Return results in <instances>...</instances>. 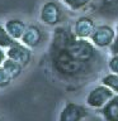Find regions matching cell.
I'll use <instances>...</instances> for the list:
<instances>
[{"label": "cell", "mask_w": 118, "mask_h": 121, "mask_svg": "<svg viewBox=\"0 0 118 121\" xmlns=\"http://www.w3.org/2000/svg\"><path fill=\"white\" fill-rule=\"evenodd\" d=\"M109 53L112 56H118V35L114 38V40L112 42V44L109 45Z\"/></svg>", "instance_id": "18"}, {"label": "cell", "mask_w": 118, "mask_h": 121, "mask_svg": "<svg viewBox=\"0 0 118 121\" xmlns=\"http://www.w3.org/2000/svg\"><path fill=\"white\" fill-rule=\"evenodd\" d=\"M97 1H100V9L103 13L109 14L110 11L118 13V0H97Z\"/></svg>", "instance_id": "15"}, {"label": "cell", "mask_w": 118, "mask_h": 121, "mask_svg": "<svg viewBox=\"0 0 118 121\" xmlns=\"http://www.w3.org/2000/svg\"><path fill=\"white\" fill-rule=\"evenodd\" d=\"M116 37H117L116 29L112 28L110 25L102 24L95 28V30L90 37V42L99 49L109 48V45L112 44V42L114 40Z\"/></svg>", "instance_id": "2"}, {"label": "cell", "mask_w": 118, "mask_h": 121, "mask_svg": "<svg viewBox=\"0 0 118 121\" xmlns=\"http://www.w3.org/2000/svg\"><path fill=\"white\" fill-rule=\"evenodd\" d=\"M108 67L110 72L118 74V56H110V58L108 60Z\"/></svg>", "instance_id": "17"}, {"label": "cell", "mask_w": 118, "mask_h": 121, "mask_svg": "<svg viewBox=\"0 0 118 121\" xmlns=\"http://www.w3.org/2000/svg\"><path fill=\"white\" fill-rule=\"evenodd\" d=\"M3 67L5 68L8 72H9V74L11 76V78H13V79L18 78L19 76L22 74L23 68H24L19 62H17V60H14V59H11V58H6L5 60H4Z\"/></svg>", "instance_id": "11"}, {"label": "cell", "mask_w": 118, "mask_h": 121, "mask_svg": "<svg viewBox=\"0 0 118 121\" xmlns=\"http://www.w3.org/2000/svg\"><path fill=\"white\" fill-rule=\"evenodd\" d=\"M105 121H118V93H116L98 111Z\"/></svg>", "instance_id": "9"}, {"label": "cell", "mask_w": 118, "mask_h": 121, "mask_svg": "<svg viewBox=\"0 0 118 121\" xmlns=\"http://www.w3.org/2000/svg\"><path fill=\"white\" fill-rule=\"evenodd\" d=\"M14 39L9 35L8 30L5 29L4 25H0V48H9L14 43Z\"/></svg>", "instance_id": "14"}, {"label": "cell", "mask_w": 118, "mask_h": 121, "mask_svg": "<svg viewBox=\"0 0 118 121\" xmlns=\"http://www.w3.org/2000/svg\"><path fill=\"white\" fill-rule=\"evenodd\" d=\"M89 111L85 106L69 101L65 104L59 116V121H83L88 117Z\"/></svg>", "instance_id": "5"}, {"label": "cell", "mask_w": 118, "mask_h": 121, "mask_svg": "<svg viewBox=\"0 0 118 121\" xmlns=\"http://www.w3.org/2000/svg\"><path fill=\"white\" fill-rule=\"evenodd\" d=\"M6 58H8V56H6V52L4 51L3 48H0V66H3L4 60H5Z\"/></svg>", "instance_id": "19"}, {"label": "cell", "mask_w": 118, "mask_h": 121, "mask_svg": "<svg viewBox=\"0 0 118 121\" xmlns=\"http://www.w3.org/2000/svg\"><path fill=\"white\" fill-rule=\"evenodd\" d=\"M102 85L109 87L114 93H118V74L110 72V73L103 76L102 77Z\"/></svg>", "instance_id": "13"}, {"label": "cell", "mask_w": 118, "mask_h": 121, "mask_svg": "<svg viewBox=\"0 0 118 121\" xmlns=\"http://www.w3.org/2000/svg\"><path fill=\"white\" fill-rule=\"evenodd\" d=\"M64 5H66L72 11H79L84 8L89 6L93 0H60Z\"/></svg>", "instance_id": "12"}, {"label": "cell", "mask_w": 118, "mask_h": 121, "mask_svg": "<svg viewBox=\"0 0 118 121\" xmlns=\"http://www.w3.org/2000/svg\"><path fill=\"white\" fill-rule=\"evenodd\" d=\"M114 93L109 87H107L104 85H100V86H97L94 87L93 90L88 93L86 96V104L89 107L91 108H102L107 102H108L110 98L114 96Z\"/></svg>", "instance_id": "3"}, {"label": "cell", "mask_w": 118, "mask_h": 121, "mask_svg": "<svg viewBox=\"0 0 118 121\" xmlns=\"http://www.w3.org/2000/svg\"><path fill=\"white\" fill-rule=\"evenodd\" d=\"M0 121H1V119H0Z\"/></svg>", "instance_id": "21"}, {"label": "cell", "mask_w": 118, "mask_h": 121, "mask_svg": "<svg viewBox=\"0 0 118 121\" xmlns=\"http://www.w3.org/2000/svg\"><path fill=\"white\" fill-rule=\"evenodd\" d=\"M39 20L47 26H57L61 22V8L55 1H46L41 6Z\"/></svg>", "instance_id": "4"}, {"label": "cell", "mask_w": 118, "mask_h": 121, "mask_svg": "<svg viewBox=\"0 0 118 121\" xmlns=\"http://www.w3.org/2000/svg\"><path fill=\"white\" fill-rule=\"evenodd\" d=\"M116 32H117V35H118V24H117V26H116Z\"/></svg>", "instance_id": "20"}, {"label": "cell", "mask_w": 118, "mask_h": 121, "mask_svg": "<svg viewBox=\"0 0 118 121\" xmlns=\"http://www.w3.org/2000/svg\"><path fill=\"white\" fill-rule=\"evenodd\" d=\"M97 28L95 23L93 20V18L90 17H80L76 19V22L74 23V26H72V32L78 38H81V39H89L91 37V34Z\"/></svg>", "instance_id": "7"}, {"label": "cell", "mask_w": 118, "mask_h": 121, "mask_svg": "<svg viewBox=\"0 0 118 121\" xmlns=\"http://www.w3.org/2000/svg\"><path fill=\"white\" fill-rule=\"evenodd\" d=\"M4 26H5V29L9 33V35L14 40H20L23 34L25 32V29H27V25L24 24V22H22L20 19H17V18L6 20Z\"/></svg>", "instance_id": "10"}, {"label": "cell", "mask_w": 118, "mask_h": 121, "mask_svg": "<svg viewBox=\"0 0 118 121\" xmlns=\"http://www.w3.org/2000/svg\"><path fill=\"white\" fill-rule=\"evenodd\" d=\"M42 40H43V32L39 26L34 24L27 25V29L20 39L22 43L29 48H36L42 43Z\"/></svg>", "instance_id": "8"}, {"label": "cell", "mask_w": 118, "mask_h": 121, "mask_svg": "<svg viewBox=\"0 0 118 121\" xmlns=\"http://www.w3.org/2000/svg\"><path fill=\"white\" fill-rule=\"evenodd\" d=\"M11 81H13V78H11V76L9 74V72H8L3 66H0V88L8 87L11 83Z\"/></svg>", "instance_id": "16"}, {"label": "cell", "mask_w": 118, "mask_h": 121, "mask_svg": "<svg viewBox=\"0 0 118 121\" xmlns=\"http://www.w3.org/2000/svg\"><path fill=\"white\" fill-rule=\"evenodd\" d=\"M30 49L32 48L27 47L22 42L15 40L6 49V56H8V58H11V59L19 62L23 67H27L30 63V60H32V51Z\"/></svg>", "instance_id": "6"}, {"label": "cell", "mask_w": 118, "mask_h": 121, "mask_svg": "<svg viewBox=\"0 0 118 121\" xmlns=\"http://www.w3.org/2000/svg\"><path fill=\"white\" fill-rule=\"evenodd\" d=\"M99 48L88 39L78 38L67 26H56L48 48L52 73L65 82H76L94 73Z\"/></svg>", "instance_id": "1"}]
</instances>
